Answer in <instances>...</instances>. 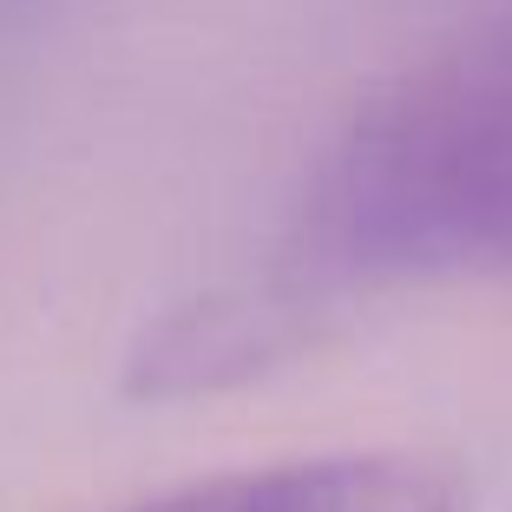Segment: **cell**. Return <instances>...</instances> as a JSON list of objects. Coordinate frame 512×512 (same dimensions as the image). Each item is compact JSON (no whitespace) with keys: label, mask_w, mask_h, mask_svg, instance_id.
I'll list each match as a JSON object with an SVG mask.
<instances>
[{"label":"cell","mask_w":512,"mask_h":512,"mask_svg":"<svg viewBox=\"0 0 512 512\" xmlns=\"http://www.w3.org/2000/svg\"><path fill=\"white\" fill-rule=\"evenodd\" d=\"M270 276L335 316L355 289L512 276V0L342 125L302 184Z\"/></svg>","instance_id":"1"},{"label":"cell","mask_w":512,"mask_h":512,"mask_svg":"<svg viewBox=\"0 0 512 512\" xmlns=\"http://www.w3.org/2000/svg\"><path fill=\"white\" fill-rule=\"evenodd\" d=\"M335 309L302 296L283 276H256L237 289H197L125 342L119 388L125 401H197L243 381L276 375L335 329Z\"/></svg>","instance_id":"2"},{"label":"cell","mask_w":512,"mask_h":512,"mask_svg":"<svg viewBox=\"0 0 512 512\" xmlns=\"http://www.w3.org/2000/svg\"><path fill=\"white\" fill-rule=\"evenodd\" d=\"M467 473L414 447H348L296 453L263 467L197 473L165 493L132 499L125 512H467Z\"/></svg>","instance_id":"3"},{"label":"cell","mask_w":512,"mask_h":512,"mask_svg":"<svg viewBox=\"0 0 512 512\" xmlns=\"http://www.w3.org/2000/svg\"><path fill=\"white\" fill-rule=\"evenodd\" d=\"M40 7H53V0H0V27H7V20H33Z\"/></svg>","instance_id":"4"}]
</instances>
